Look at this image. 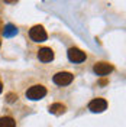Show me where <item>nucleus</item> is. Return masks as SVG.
I'll use <instances>...</instances> for the list:
<instances>
[{
    "label": "nucleus",
    "mask_w": 126,
    "mask_h": 127,
    "mask_svg": "<svg viewBox=\"0 0 126 127\" xmlns=\"http://www.w3.org/2000/svg\"><path fill=\"white\" fill-rule=\"evenodd\" d=\"M47 95V88L44 85H32L28 91H26V98H29L32 101H36V100H42L44 97Z\"/></svg>",
    "instance_id": "f257e3e1"
},
{
    "label": "nucleus",
    "mask_w": 126,
    "mask_h": 127,
    "mask_svg": "<svg viewBox=\"0 0 126 127\" xmlns=\"http://www.w3.org/2000/svg\"><path fill=\"white\" fill-rule=\"evenodd\" d=\"M72 79H74V75L71 74V72H57L55 75L52 77V81L55 82L57 85H60V87H65V85H68L72 82Z\"/></svg>",
    "instance_id": "f03ea898"
},
{
    "label": "nucleus",
    "mask_w": 126,
    "mask_h": 127,
    "mask_svg": "<svg viewBox=\"0 0 126 127\" xmlns=\"http://www.w3.org/2000/svg\"><path fill=\"white\" fill-rule=\"evenodd\" d=\"M29 36H31V39L33 42H44V40H47L48 35L45 29L41 26V25H35L33 28H32L31 31H29Z\"/></svg>",
    "instance_id": "7ed1b4c3"
},
{
    "label": "nucleus",
    "mask_w": 126,
    "mask_h": 127,
    "mask_svg": "<svg viewBox=\"0 0 126 127\" xmlns=\"http://www.w3.org/2000/svg\"><path fill=\"white\" fill-rule=\"evenodd\" d=\"M67 56H68V59H70L71 62H74V64L84 62L86 58H87L86 52H83V51L78 49V48H70L68 52H67Z\"/></svg>",
    "instance_id": "20e7f679"
},
{
    "label": "nucleus",
    "mask_w": 126,
    "mask_h": 127,
    "mask_svg": "<svg viewBox=\"0 0 126 127\" xmlns=\"http://www.w3.org/2000/svg\"><path fill=\"white\" fill-rule=\"evenodd\" d=\"M93 71L96 75H100V77H106L113 71V65L109 62H97L93 66Z\"/></svg>",
    "instance_id": "39448f33"
},
{
    "label": "nucleus",
    "mask_w": 126,
    "mask_h": 127,
    "mask_svg": "<svg viewBox=\"0 0 126 127\" xmlns=\"http://www.w3.org/2000/svg\"><path fill=\"white\" fill-rule=\"evenodd\" d=\"M107 108V101L104 98H94L88 103V110L93 113H102Z\"/></svg>",
    "instance_id": "423d86ee"
},
{
    "label": "nucleus",
    "mask_w": 126,
    "mask_h": 127,
    "mask_svg": "<svg viewBox=\"0 0 126 127\" xmlns=\"http://www.w3.org/2000/svg\"><path fill=\"white\" fill-rule=\"evenodd\" d=\"M38 58L41 62H51L54 59V51L51 48H41L38 51Z\"/></svg>",
    "instance_id": "0eeeda50"
},
{
    "label": "nucleus",
    "mask_w": 126,
    "mask_h": 127,
    "mask_svg": "<svg viewBox=\"0 0 126 127\" xmlns=\"http://www.w3.org/2000/svg\"><path fill=\"white\" fill-rule=\"evenodd\" d=\"M49 113H52V114H55V116H60V114L65 113V105L61 104V103L51 104V105H49Z\"/></svg>",
    "instance_id": "6e6552de"
},
{
    "label": "nucleus",
    "mask_w": 126,
    "mask_h": 127,
    "mask_svg": "<svg viewBox=\"0 0 126 127\" xmlns=\"http://www.w3.org/2000/svg\"><path fill=\"white\" fill-rule=\"evenodd\" d=\"M3 35H4V38H12V36L17 35V28L13 26L12 23L6 25V26L3 28Z\"/></svg>",
    "instance_id": "1a4fd4ad"
},
{
    "label": "nucleus",
    "mask_w": 126,
    "mask_h": 127,
    "mask_svg": "<svg viewBox=\"0 0 126 127\" xmlns=\"http://www.w3.org/2000/svg\"><path fill=\"white\" fill-rule=\"evenodd\" d=\"M0 127H16V121L12 117H0Z\"/></svg>",
    "instance_id": "9d476101"
},
{
    "label": "nucleus",
    "mask_w": 126,
    "mask_h": 127,
    "mask_svg": "<svg viewBox=\"0 0 126 127\" xmlns=\"http://www.w3.org/2000/svg\"><path fill=\"white\" fill-rule=\"evenodd\" d=\"M16 100H17V95L16 94H13V93H9L7 94V103H13Z\"/></svg>",
    "instance_id": "9b49d317"
},
{
    "label": "nucleus",
    "mask_w": 126,
    "mask_h": 127,
    "mask_svg": "<svg viewBox=\"0 0 126 127\" xmlns=\"http://www.w3.org/2000/svg\"><path fill=\"white\" fill-rule=\"evenodd\" d=\"M3 1H4V3H9V4H12V3H16L17 0H3Z\"/></svg>",
    "instance_id": "f8f14e48"
},
{
    "label": "nucleus",
    "mask_w": 126,
    "mask_h": 127,
    "mask_svg": "<svg viewBox=\"0 0 126 127\" xmlns=\"http://www.w3.org/2000/svg\"><path fill=\"white\" fill-rule=\"evenodd\" d=\"M1 91H3V84L0 82V93H1Z\"/></svg>",
    "instance_id": "ddd939ff"
}]
</instances>
